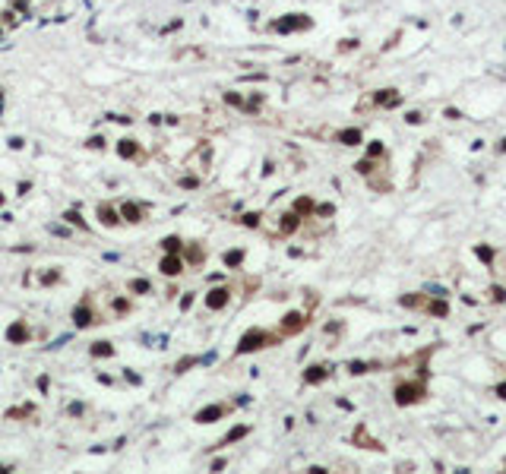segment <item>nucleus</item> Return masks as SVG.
<instances>
[{
    "label": "nucleus",
    "mask_w": 506,
    "mask_h": 474,
    "mask_svg": "<svg viewBox=\"0 0 506 474\" xmlns=\"http://www.w3.org/2000/svg\"><path fill=\"white\" fill-rule=\"evenodd\" d=\"M370 168H374V165H370V158H364V162H358V171H361V174H367Z\"/></svg>",
    "instance_id": "obj_21"
},
{
    "label": "nucleus",
    "mask_w": 506,
    "mask_h": 474,
    "mask_svg": "<svg viewBox=\"0 0 506 474\" xmlns=\"http://www.w3.org/2000/svg\"><path fill=\"white\" fill-rule=\"evenodd\" d=\"M342 143L345 145H358V143H361V130H345L342 133Z\"/></svg>",
    "instance_id": "obj_11"
},
{
    "label": "nucleus",
    "mask_w": 506,
    "mask_h": 474,
    "mask_svg": "<svg viewBox=\"0 0 506 474\" xmlns=\"http://www.w3.org/2000/svg\"><path fill=\"white\" fill-rule=\"evenodd\" d=\"M206 304H209L212 310H218V307H225V304H228V291H225V288H215V291H212L209 297H206Z\"/></svg>",
    "instance_id": "obj_4"
},
{
    "label": "nucleus",
    "mask_w": 506,
    "mask_h": 474,
    "mask_svg": "<svg viewBox=\"0 0 506 474\" xmlns=\"http://www.w3.org/2000/svg\"><path fill=\"white\" fill-rule=\"evenodd\" d=\"M92 354H111V345H105V342H98L95 348H92Z\"/></svg>",
    "instance_id": "obj_16"
},
{
    "label": "nucleus",
    "mask_w": 506,
    "mask_h": 474,
    "mask_svg": "<svg viewBox=\"0 0 506 474\" xmlns=\"http://www.w3.org/2000/svg\"><path fill=\"white\" fill-rule=\"evenodd\" d=\"M430 313H434V316H446V313H449V307H446L443 300H437V304H430Z\"/></svg>",
    "instance_id": "obj_15"
},
{
    "label": "nucleus",
    "mask_w": 506,
    "mask_h": 474,
    "mask_svg": "<svg viewBox=\"0 0 506 474\" xmlns=\"http://www.w3.org/2000/svg\"><path fill=\"white\" fill-rule=\"evenodd\" d=\"M304 379H307V383H319V379H326V370H323V367H310Z\"/></svg>",
    "instance_id": "obj_12"
},
{
    "label": "nucleus",
    "mask_w": 506,
    "mask_h": 474,
    "mask_svg": "<svg viewBox=\"0 0 506 474\" xmlns=\"http://www.w3.org/2000/svg\"><path fill=\"white\" fill-rule=\"evenodd\" d=\"M244 433H247V430H244V427H237V430H231V433H228V443H231V439H241Z\"/></svg>",
    "instance_id": "obj_24"
},
{
    "label": "nucleus",
    "mask_w": 506,
    "mask_h": 474,
    "mask_svg": "<svg viewBox=\"0 0 506 474\" xmlns=\"http://www.w3.org/2000/svg\"><path fill=\"white\" fill-rule=\"evenodd\" d=\"M98 218H102L105 225H117V222H121V218H117V212L111 209V206H102V209H98Z\"/></svg>",
    "instance_id": "obj_8"
},
{
    "label": "nucleus",
    "mask_w": 506,
    "mask_h": 474,
    "mask_svg": "<svg viewBox=\"0 0 506 474\" xmlns=\"http://www.w3.org/2000/svg\"><path fill=\"white\" fill-rule=\"evenodd\" d=\"M121 155H126V158L136 155V143L133 139H121Z\"/></svg>",
    "instance_id": "obj_13"
},
{
    "label": "nucleus",
    "mask_w": 506,
    "mask_h": 474,
    "mask_svg": "<svg viewBox=\"0 0 506 474\" xmlns=\"http://www.w3.org/2000/svg\"><path fill=\"white\" fill-rule=\"evenodd\" d=\"M295 225H297V215H285V222H282V228H285V231H291Z\"/></svg>",
    "instance_id": "obj_17"
},
{
    "label": "nucleus",
    "mask_w": 506,
    "mask_h": 474,
    "mask_svg": "<svg viewBox=\"0 0 506 474\" xmlns=\"http://www.w3.org/2000/svg\"><path fill=\"white\" fill-rule=\"evenodd\" d=\"M380 152H383V145H380V143H370V145H367V155H370V158L380 155Z\"/></svg>",
    "instance_id": "obj_20"
},
{
    "label": "nucleus",
    "mask_w": 506,
    "mask_h": 474,
    "mask_svg": "<svg viewBox=\"0 0 506 474\" xmlns=\"http://www.w3.org/2000/svg\"><path fill=\"white\" fill-rule=\"evenodd\" d=\"M497 392H500V395L506 398V383H503V386H500V389H497Z\"/></svg>",
    "instance_id": "obj_27"
},
{
    "label": "nucleus",
    "mask_w": 506,
    "mask_h": 474,
    "mask_svg": "<svg viewBox=\"0 0 506 474\" xmlns=\"http://www.w3.org/2000/svg\"><path fill=\"white\" fill-rule=\"evenodd\" d=\"M263 342H269V335L259 332V329H253V332H247V335L241 338V348H237V351H253V348H259Z\"/></svg>",
    "instance_id": "obj_2"
},
{
    "label": "nucleus",
    "mask_w": 506,
    "mask_h": 474,
    "mask_svg": "<svg viewBox=\"0 0 506 474\" xmlns=\"http://www.w3.org/2000/svg\"><path fill=\"white\" fill-rule=\"evenodd\" d=\"M307 25H310L307 19H295V16H288V19H282V22H278L275 29H278V32H291V29H307Z\"/></svg>",
    "instance_id": "obj_5"
},
{
    "label": "nucleus",
    "mask_w": 506,
    "mask_h": 474,
    "mask_svg": "<svg viewBox=\"0 0 506 474\" xmlns=\"http://www.w3.org/2000/svg\"><path fill=\"white\" fill-rule=\"evenodd\" d=\"M225 263H228V266H237V263H241V253H228V256H225Z\"/></svg>",
    "instance_id": "obj_23"
},
{
    "label": "nucleus",
    "mask_w": 506,
    "mask_h": 474,
    "mask_svg": "<svg viewBox=\"0 0 506 474\" xmlns=\"http://www.w3.org/2000/svg\"><path fill=\"white\" fill-rule=\"evenodd\" d=\"M374 102L383 104V108H396V104H399V95H396L392 89H380L377 95H374Z\"/></svg>",
    "instance_id": "obj_3"
},
{
    "label": "nucleus",
    "mask_w": 506,
    "mask_h": 474,
    "mask_svg": "<svg viewBox=\"0 0 506 474\" xmlns=\"http://www.w3.org/2000/svg\"><path fill=\"white\" fill-rule=\"evenodd\" d=\"M181 259H177V256H168V259H165V263H162V272H165V275H177V272H181Z\"/></svg>",
    "instance_id": "obj_6"
},
{
    "label": "nucleus",
    "mask_w": 506,
    "mask_h": 474,
    "mask_svg": "<svg viewBox=\"0 0 506 474\" xmlns=\"http://www.w3.org/2000/svg\"><path fill=\"white\" fill-rule=\"evenodd\" d=\"M478 256H481V259H484V263H490V256H494V253H490V250H487V247H481V250H478Z\"/></svg>",
    "instance_id": "obj_25"
},
{
    "label": "nucleus",
    "mask_w": 506,
    "mask_h": 474,
    "mask_svg": "<svg viewBox=\"0 0 506 474\" xmlns=\"http://www.w3.org/2000/svg\"><path fill=\"white\" fill-rule=\"evenodd\" d=\"M500 149H503V152H506V139H503V143H500Z\"/></svg>",
    "instance_id": "obj_28"
},
{
    "label": "nucleus",
    "mask_w": 506,
    "mask_h": 474,
    "mask_svg": "<svg viewBox=\"0 0 506 474\" xmlns=\"http://www.w3.org/2000/svg\"><path fill=\"white\" fill-rule=\"evenodd\" d=\"M124 218H126V222H143V209L133 206V203H126L124 206Z\"/></svg>",
    "instance_id": "obj_7"
},
{
    "label": "nucleus",
    "mask_w": 506,
    "mask_h": 474,
    "mask_svg": "<svg viewBox=\"0 0 506 474\" xmlns=\"http://www.w3.org/2000/svg\"><path fill=\"white\" fill-rule=\"evenodd\" d=\"M424 291H430V294H434V297H446V291L440 288V285H427V288H424Z\"/></svg>",
    "instance_id": "obj_18"
},
{
    "label": "nucleus",
    "mask_w": 506,
    "mask_h": 474,
    "mask_svg": "<svg viewBox=\"0 0 506 474\" xmlns=\"http://www.w3.org/2000/svg\"><path fill=\"white\" fill-rule=\"evenodd\" d=\"M421 395H424V389H421V386H399V389H396V402H399V405L418 402Z\"/></svg>",
    "instance_id": "obj_1"
},
{
    "label": "nucleus",
    "mask_w": 506,
    "mask_h": 474,
    "mask_svg": "<svg viewBox=\"0 0 506 474\" xmlns=\"http://www.w3.org/2000/svg\"><path fill=\"white\" fill-rule=\"evenodd\" d=\"M218 414H222V408H218V405H212V408L199 411V414H196V420H199V424H209V420H215Z\"/></svg>",
    "instance_id": "obj_9"
},
{
    "label": "nucleus",
    "mask_w": 506,
    "mask_h": 474,
    "mask_svg": "<svg viewBox=\"0 0 506 474\" xmlns=\"http://www.w3.org/2000/svg\"><path fill=\"white\" fill-rule=\"evenodd\" d=\"M282 326H285V329H288V332H291V329H301V326H304L301 313H288V316H285V323H282Z\"/></svg>",
    "instance_id": "obj_10"
},
{
    "label": "nucleus",
    "mask_w": 506,
    "mask_h": 474,
    "mask_svg": "<svg viewBox=\"0 0 506 474\" xmlns=\"http://www.w3.org/2000/svg\"><path fill=\"white\" fill-rule=\"evenodd\" d=\"M351 373H367V367H364L361 360H355V364H351Z\"/></svg>",
    "instance_id": "obj_26"
},
{
    "label": "nucleus",
    "mask_w": 506,
    "mask_h": 474,
    "mask_svg": "<svg viewBox=\"0 0 506 474\" xmlns=\"http://www.w3.org/2000/svg\"><path fill=\"white\" fill-rule=\"evenodd\" d=\"M177 244H181L177 237H168V240H165V250H171V253H174V250H177Z\"/></svg>",
    "instance_id": "obj_22"
},
{
    "label": "nucleus",
    "mask_w": 506,
    "mask_h": 474,
    "mask_svg": "<svg viewBox=\"0 0 506 474\" xmlns=\"http://www.w3.org/2000/svg\"><path fill=\"white\" fill-rule=\"evenodd\" d=\"M89 323H92V313L79 307V310H76V326H89Z\"/></svg>",
    "instance_id": "obj_14"
},
{
    "label": "nucleus",
    "mask_w": 506,
    "mask_h": 474,
    "mask_svg": "<svg viewBox=\"0 0 506 474\" xmlns=\"http://www.w3.org/2000/svg\"><path fill=\"white\" fill-rule=\"evenodd\" d=\"M405 120H408V124H421V114H418V111H408V114H405Z\"/></svg>",
    "instance_id": "obj_19"
}]
</instances>
